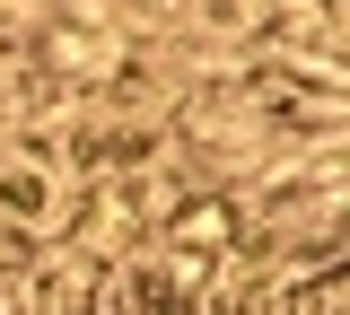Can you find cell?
Here are the masks:
<instances>
[{
  "instance_id": "obj_1",
  "label": "cell",
  "mask_w": 350,
  "mask_h": 315,
  "mask_svg": "<svg viewBox=\"0 0 350 315\" xmlns=\"http://www.w3.org/2000/svg\"><path fill=\"white\" fill-rule=\"evenodd\" d=\"M298 315H342V280H333V271H324V280H315V289H298Z\"/></svg>"
}]
</instances>
